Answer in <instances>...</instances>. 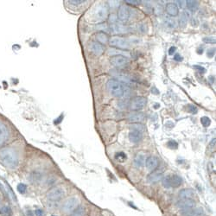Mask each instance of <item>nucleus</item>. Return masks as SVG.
<instances>
[{
    "label": "nucleus",
    "instance_id": "nucleus-23",
    "mask_svg": "<svg viewBox=\"0 0 216 216\" xmlns=\"http://www.w3.org/2000/svg\"><path fill=\"white\" fill-rule=\"evenodd\" d=\"M96 40L97 42H99L100 44H106L109 42V36L107 33L105 32H98L96 35Z\"/></svg>",
    "mask_w": 216,
    "mask_h": 216
},
{
    "label": "nucleus",
    "instance_id": "nucleus-10",
    "mask_svg": "<svg viewBox=\"0 0 216 216\" xmlns=\"http://www.w3.org/2000/svg\"><path fill=\"white\" fill-rule=\"evenodd\" d=\"M129 17H130V10H129V8L126 5H121L118 8V10L117 18H118L122 22H125L126 20H128Z\"/></svg>",
    "mask_w": 216,
    "mask_h": 216
},
{
    "label": "nucleus",
    "instance_id": "nucleus-31",
    "mask_svg": "<svg viewBox=\"0 0 216 216\" xmlns=\"http://www.w3.org/2000/svg\"><path fill=\"white\" fill-rule=\"evenodd\" d=\"M27 189V186L25 185L24 183H19L17 185V191L19 192L20 194H24Z\"/></svg>",
    "mask_w": 216,
    "mask_h": 216
},
{
    "label": "nucleus",
    "instance_id": "nucleus-45",
    "mask_svg": "<svg viewBox=\"0 0 216 216\" xmlns=\"http://www.w3.org/2000/svg\"><path fill=\"white\" fill-rule=\"evenodd\" d=\"M195 68H198L199 70H202V72H205V68H203L202 67H200V66H195Z\"/></svg>",
    "mask_w": 216,
    "mask_h": 216
},
{
    "label": "nucleus",
    "instance_id": "nucleus-36",
    "mask_svg": "<svg viewBox=\"0 0 216 216\" xmlns=\"http://www.w3.org/2000/svg\"><path fill=\"white\" fill-rule=\"evenodd\" d=\"M117 16L115 14H111V15H109V17H108V20H109V22H110V24H115L117 21Z\"/></svg>",
    "mask_w": 216,
    "mask_h": 216
},
{
    "label": "nucleus",
    "instance_id": "nucleus-14",
    "mask_svg": "<svg viewBox=\"0 0 216 216\" xmlns=\"http://www.w3.org/2000/svg\"><path fill=\"white\" fill-rule=\"evenodd\" d=\"M144 118H145V115L143 112H132L128 116V120L133 124L140 123L144 120Z\"/></svg>",
    "mask_w": 216,
    "mask_h": 216
},
{
    "label": "nucleus",
    "instance_id": "nucleus-37",
    "mask_svg": "<svg viewBox=\"0 0 216 216\" xmlns=\"http://www.w3.org/2000/svg\"><path fill=\"white\" fill-rule=\"evenodd\" d=\"M189 111L191 112V113H194V114H195V113H197V112H198V109L197 107H195V106H193V105H189Z\"/></svg>",
    "mask_w": 216,
    "mask_h": 216
},
{
    "label": "nucleus",
    "instance_id": "nucleus-21",
    "mask_svg": "<svg viewBox=\"0 0 216 216\" xmlns=\"http://www.w3.org/2000/svg\"><path fill=\"white\" fill-rule=\"evenodd\" d=\"M134 165L137 167V168H141L144 164H145V157L144 154L139 153V154H137L136 157L134 158Z\"/></svg>",
    "mask_w": 216,
    "mask_h": 216
},
{
    "label": "nucleus",
    "instance_id": "nucleus-5",
    "mask_svg": "<svg viewBox=\"0 0 216 216\" xmlns=\"http://www.w3.org/2000/svg\"><path fill=\"white\" fill-rule=\"evenodd\" d=\"M109 44L112 47H114L119 50H127L129 48V42L125 38L119 36H113L109 39Z\"/></svg>",
    "mask_w": 216,
    "mask_h": 216
},
{
    "label": "nucleus",
    "instance_id": "nucleus-28",
    "mask_svg": "<svg viewBox=\"0 0 216 216\" xmlns=\"http://www.w3.org/2000/svg\"><path fill=\"white\" fill-rule=\"evenodd\" d=\"M200 123L204 127H208L210 125V124H211V120H210V118L208 117L204 116L202 117V118H200Z\"/></svg>",
    "mask_w": 216,
    "mask_h": 216
},
{
    "label": "nucleus",
    "instance_id": "nucleus-48",
    "mask_svg": "<svg viewBox=\"0 0 216 216\" xmlns=\"http://www.w3.org/2000/svg\"><path fill=\"white\" fill-rule=\"evenodd\" d=\"M53 216H55V215H53Z\"/></svg>",
    "mask_w": 216,
    "mask_h": 216
},
{
    "label": "nucleus",
    "instance_id": "nucleus-18",
    "mask_svg": "<svg viewBox=\"0 0 216 216\" xmlns=\"http://www.w3.org/2000/svg\"><path fill=\"white\" fill-rule=\"evenodd\" d=\"M9 137V131L7 127L0 122V145H2L7 140Z\"/></svg>",
    "mask_w": 216,
    "mask_h": 216
},
{
    "label": "nucleus",
    "instance_id": "nucleus-12",
    "mask_svg": "<svg viewBox=\"0 0 216 216\" xmlns=\"http://www.w3.org/2000/svg\"><path fill=\"white\" fill-rule=\"evenodd\" d=\"M163 178V174L160 171H152L147 177V181L150 184H155L161 182Z\"/></svg>",
    "mask_w": 216,
    "mask_h": 216
},
{
    "label": "nucleus",
    "instance_id": "nucleus-13",
    "mask_svg": "<svg viewBox=\"0 0 216 216\" xmlns=\"http://www.w3.org/2000/svg\"><path fill=\"white\" fill-rule=\"evenodd\" d=\"M166 12L170 16V17H175L179 14V8L175 3H168L165 6Z\"/></svg>",
    "mask_w": 216,
    "mask_h": 216
},
{
    "label": "nucleus",
    "instance_id": "nucleus-16",
    "mask_svg": "<svg viewBox=\"0 0 216 216\" xmlns=\"http://www.w3.org/2000/svg\"><path fill=\"white\" fill-rule=\"evenodd\" d=\"M143 138H144L143 133L138 132V131L132 130V131L130 132V133H129V139H130V141L133 143V144H138V143L141 142Z\"/></svg>",
    "mask_w": 216,
    "mask_h": 216
},
{
    "label": "nucleus",
    "instance_id": "nucleus-35",
    "mask_svg": "<svg viewBox=\"0 0 216 216\" xmlns=\"http://www.w3.org/2000/svg\"><path fill=\"white\" fill-rule=\"evenodd\" d=\"M215 48L209 49V50H208V51H207V55H208V57H209V58H213L214 55H215Z\"/></svg>",
    "mask_w": 216,
    "mask_h": 216
},
{
    "label": "nucleus",
    "instance_id": "nucleus-17",
    "mask_svg": "<svg viewBox=\"0 0 216 216\" xmlns=\"http://www.w3.org/2000/svg\"><path fill=\"white\" fill-rule=\"evenodd\" d=\"M90 50L95 55H101L105 51V48L99 42H92L90 44Z\"/></svg>",
    "mask_w": 216,
    "mask_h": 216
},
{
    "label": "nucleus",
    "instance_id": "nucleus-34",
    "mask_svg": "<svg viewBox=\"0 0 216 216\" xmlns=\"http://www.w3.org/2000/svg\"><path fill=\"white\" fill-rule=\"evenodd\" d=\"M68 2L72 5H79V4H82L86 1H84V0H69Z\"/></svg>",
    "mask_w": 216,
    "mask_h": 216
},
{
    "label": "nucleus",
    "instance_id": "nucleus-46",
    "mask_svg": "<svg viewBox=\"0 0 216 216\" xmlns=\"http://www.w3.org/2000/svg\"><path fill=\"white\" fill-rule=\"evenodd\" d=\"M61 116L57 118L58 120H55V122H54V123H55V124H59V123H60V122L61 121Z\"/></svg>",
    "mask_w": 216,
    "mask_h": 216
},
{
    "label": "nucleus",
    "instance_id": "nucleus-11",
    "mask_svg": "<svg viewBox=\"0 0 216 216\" xmlns=\"http://www.w3.org/2000/svg\"><path fill=\"white\" fill-rule=\"evenodd\" d=\"M145 164L149 170L154 171L159 165V160L157 157L150 156L145 159Z\"/></svg>",
    "mask_w": 216,
    "mask_h": 216
},
{
    "label": "nucleus",
    "instance_id": "nucleus-41",
    "mask_svg": "<svg viewBox=\"0 0 216 216\" xmlns=\"http://www.w3.org/2000/svg\"><path fill=\"white\" fill-rule=\"evenodd\" d=\"M177 2V7L179 8H183V4H185V1H176Z\"/></svg>",
    "mask_w": 216,
    "mask_h": 216
},
{
    "label": "nucleus",
    "instance_id": "nucleus-20",
    "mask_svg": "<svg viewBox=\"0 0 216 216\" xmlns=\"http://www.w3.org/2000/svg\"><path fill=\"white\" fill-rule=\"evenodd\" d=\"M195 195V192L192 189H184L179 192V197L181 199H192Z\"/></svg>",
    "mask_w": 216,
    "mask_h": 216
},
{
    "label": "nucleus",
    "instance_id": "nucleus-27",
    "mask_svg": "<svg viewBox=\"0 0 216 216\" xmlns=\"http://www.w3.org/2000/svg\"><path fill=\"white\" fill-rule=\"evenodd\" d=\"M85 215V208L83 207H78L74 211L73 216H84Z\"/></svg>",
    "mask_w": 216,
    "mask_h": 216
},
{
    "label": "nucleus",
    "instance_id": "nucleus-26",
    "mask_svg": "<svg viewBox=\"0 0 216 216\" xmlns=\"http://www.w3.org/2000/svg\"><path fill=\"white\" fill-rule=\"evenodd\" d=\"M126 158H127V157L124 152H118L115 155V159L119 163H124L126 160Z\"/></svg>",
    "mask_w": 216,
    "mask_h": 216
},
{
    "label": "nucleus",
    "instance_id": "nucleus-25",
    "mask_svg": "<svg viewBox=\"0 0 216 216\" xmlns=\"http://www.w3.org/2000/svg\"><path fill=\"white\" fill-rule=\"evenodd\" d=\"M131 129L134 130V131H138V132H140L142 133L145 131L144 126L141 125V124H139V123H136V124H133V125H131Z\"/></svg>",
    "mask_w": 216,
    "mask_h": 216
},
{
    "label": "nucleus",
    "instance_id": "nucleus-40",
    "mask_svg": "<svg viewBox=\"0 0 216 216\" xmlns=\"http://www.w3.org/2000/svg\"><path fill=\"white\" fill-rule=\"evenodd\" d=\"M174 60L175 61H183V57H182L181 55L176 54V55L174 56Z\"/></svg>",
    "mask_w": 216,
    "mask_h": 216
},
{
    "label": "nucleus",
    "instance_id": "nucleus-38",
    "mask_svg": "<svg viewBox=\"0 0 216 216\" xmlns=\"http://www.w3.org/2000/svg\"><path fill=\"white\" fill-rule=\"evenodd\" d=\"M127 4H132V5H136V4H138L141 1H138V0H126L125 1Z\"/></svg>",
    "mask_w": 216,
    "mask_h": 216
},
{
    "label": "nucleus",
    "instance_id": "nucleus-22",
    "mask_svg": "<svg viewBox=\"0 0 216 216\" xmlns=\"http://www.w3.org/2000/svg\"><path fill=\"white\" fill-rule=\"evenodd\" d=\"M164 26L168 28L169 30H174L177 27L176 21L175 20L173 17H165L164 21H163Z\"/></svg>",
    "mask_w": 216,
    "mask_h": 216
},
{
    "label": "nucleus",
    "instance_id": "nucleus-7",
    "mask_svg": "<svg viewBox=\"0 0 216 216\" xmlns=\"http://www.w3.org/2000/svg\"><path fill=\"white\" fill-rule=\"evenodd\" d=\"M79 207V200L76 197H70L67 200L62 206V210L65 213H72Z\"/></svg>",
    "mask_w": 216,
    "mask_h": 216
},
{
    "label": "nucleus",
    "instance_id": "nucleus-9",
    "mask_svg": "<svg viewBox=\"0 0 216 216\" xmlns=\"http://www.w3.org/2000/svg\"><path fill=\"white\" fill-rule=\"evenodd\" d=\"M128 61H129L128 58L125 57V55H114V56L111 57V59H110V63H111L112 66L119 67L125 66V64L128 62Z\"/></svg>",
    "mask_w": 216,
    "mask_h": 216
},
{
    "label": "nucleus",
    "instance_id": "nucleus-43",
    "mask_svg": "<svg viewBox=\"0 0 216 216\" xmlns=\"http://www.w3.org/2000/svg\"><path fill=\"white\" fill-rule=\"evenodd\" d=\"M210 146H211V148H214V147H215V138L212 139V142L210 143Z\"/></svg>",
    "mask_w": 216,
    "mask_h": 216
},
{
    "label": "nucleus",
    "instance_id": "nucleus-47",
    "mask_svg": "<svg viewBox=\"0 0 216 216\" xmlns=\"http://www.w3.org/2000/svg\"><path fill=\"white\" fill-rule=\"evenodd\" d=\"M0 202H1V200H0Z\"/></svg>",
    "mask_w": 216,
    "mask_h": 216
},
{
    "label": "nucleus",
    "instance_id": "nucleus-33",
    "mask_svg": "<svg viewBox=\"0 0 216 216\" xmlns=\"http://www.w3.org/2000/svg\"><path fill=\"white\" fill-rule=\"evenodd\" d=\"M167 145L170 149H177V147H178V144L175 140H169L167 143Z\"/></svg>",
    "mask_w": 216,
    "mask_h": 216
},
{
    "label": "nucleus",
    "instance_id": "nucleus-15",
    "mask_svg": "<svg viewBox=\"0 0 216 216\" xmlns=\"http://www.w3.org/2000/svg\"><path fill=\"white\" fill-rule=\"evenodd\" d=\"M195 203L193 199H182L177 202V206L184 210L191 209L195 207Z\"/></svg>",
    "mask_w": 216,
    "mask_h": 216
},
{
    "label": "nucleus",
    "instance_id": "nucleus-42",
    "mask_svg": "<svg viewBox=\"0 0 216 216\" xmlns=\"http://www.w3.org/2000/svg\"><path fill=\"white\" fill-rule=\"evenodd\" d=\"M176 51V47H171L170 49H169V54L170 55H172L173 54H174L175 52Z\"/></svg>",
    "mask_w": 216,
    "mask_h": 216
},
{
    "label": "nucleus",
    "instance_id": "nucleus-39",
    "mask_svg": "<svg viewBox=\"0 0 216 216\" xmlns=\"http://www.w3.org/2000/svg\"><path fill=\"white\" fill-rule=\"evenodd\" d=\"M35 213H36V216H43L44 215V213H43V211L41 210V209H36V211H35Z\"/></svg>",
    "mask_w": 216,
    "mask_h": 216
},
{
    "label": "nucleus",
    "instance_id": "nucleus-24",
    "mask_svg": "<svg viewBox=\"0 0 216 216\" xmlns=\"http://www.w3.org/2000/svg\"><path fill=\"white\" fill-rule=\"evenodd\" d=\"M185 5L189 10L195 11L199 7V2L194 1V0H187V1H185Z\"/></svg>",
    "mask_w": 216,
    "mask_h": 216
},
{
    "label": "nucleus",
    "instance_id": "nucleus-29",
    "mask_svg": "<svg viewBox=\"0 0 216 216\" xmlns=\"http://www.w3.org/2000/svg\"><path fill=\"white\" fill-rule=\"evenodd\" d=\"M6 187H7V189H6V190H7V195H10V196L12 198L13 200H15V201H17V197H16V195H15V193L12 191V189H11V188L10 187V185H9L8 183H6Z\"/></svg>",
    "mask_w": 216,
    "mask_h": 216
},
{
    "label": "nucleus",
    "instance_id": "nucleus-4",
    "mask_svg": "<svg viewBox=\"0 0 216 216\" xmlns=\"http://www.w3.org/2000/svg\"><path fill=\"white\" fill-rule=\"evenodd\" d=\"M108 14V7L107 4H98L92 11V16L95 20L97 21H102L105 19Z\"/></svg>",
    "mask_w": 216,
    "mask_h": 216
},
{
    "label": "nucleus",
    "instance_id": "nucleus-3",
    "mask_svg": "<svg viewBox=\"0 0 216 216\" xmlns=\"http://www.w3.org/2000/svg\"><path fill=\"white\" fill-rule=\"evenodd\" d=\"M162 181H163V185L167 189H169V188H178L183 183L182 177L177 175H167L166 177L163 178Z\"/></svg>",
    "mask_w": 216,
    "mask_h": 216
},
{
    "label": "nucleus",
    "instance_id": "nucleus-30",
    "mask_svg": "<svg viewBox=\"0 0 216 216\" xmlns=\"http://www.w3.org/2000/svg\"><path fill=\"white\" fill-rule=\"evenodd\" d=\"M0 215L9 216L11 215V210L9 207H3L0 209Z\"/></svg>",
    "mask_w": 216,
    "mask_h": 216
},
{
    "label": "nucleus",
    "instance_id": "nucleus-19",
    "mask_svg": "<svg viewBox=\"0 0 216 216\" xmlns=\"http://www.w3.org/2000/svg\"><path fill=\"white\" fill-rule=\"evenodd\" d=\"M190 17H191V14H190L189 10L183 11V13L180 15V17H179V25L181 27H185L188 24V21L190 19Z\"/></svg>",
    "mask_w": 216,
    "mask_h": 216
},
{
    "label": "nucleus",
    "instance_id": "nucleus-8",
    "mask_svg": "<svg viewBox=\"0 0 216 216\" xmlns=\"http://www.w3.org/2000/svg\"><path fill=\"white\" fill-rule=\"evenodd\" d=\"M147 103V100H146V98L144 97H142V96H139V97H136L135 99H133L131 102V105H130V107L131 109L134 111V112H138L142 110L143 108L145 107Z\"/></svg>",
    "mask_w": 216,
    "mask_h": 216
},
{
    "label": "nucleus",
    "instance_id": "nucleus-6",
    "mask_svg": "<svg viewBox=\"0 0 216 216\" xmlns=\"http://www.w3.org/2000/svg\"><path fill=\"white\" fill-rule=\"evenodd\" d=\"M65 195V191L61 187H55L51 189L50 191L47 194V197L50 200L52 201H57L61 200Z\"/></svg>",
    "mask_w": 216,
    "mask_h": 216
},
{
    "label": "nucleus",
    "instance_id": "nucleus-32",
    "mask_svg": "<svg viewBox=\"0 0 216 216\" xmlns=\"http://www.w3.org/2000/svg\"><path fill=\"white\" fill-rule=\"evenodd\" d=\"M202 41L205 42V43H210V44H214V43H215L216 42L215 38L213 37V36H207V37H204V38L202 39Z\"/></svg>",
    "mask_w": 216,
    "mask_h": 216
},
{
    "label": "nucleus",
    "instance_id": "nucleus-2",
    "mask_svg": "<svg viewBox=\"0 0 216 216\" xmlns=\"http://www.w3.org/2000/svg\"><path fill=\"white\" fill-rule=\"evenodd\" d=\"M107 88L109 93L116 98H120L125 94L123 84L117 79H110L107 82Z\"/></svg>",
    "mask_w": 216,
    "mask_h": 216
},
{
    "label": "nucleus",
    "instance_id": "nucleus-1",
    "mask_svg": "<svg viewBox=\"0 0 216 216\" xmlns=\"http://www.w3.org/2000/svg\"><path fill=\"white\" fill-rule=\"evenodd\" d=\"M0 161L9 169H15L18 165V156L13 149L4 148L0 150Z\"/></svg>",
    "mask_w": 216,
    "mask_h": 216
},
{
    "label": "nucleus",
    "instance_id": "nucleus-44",
    "mask_svg": "<svg viewBox=\"0 0 216 216\" xmlns=\"http://www.w3.org/2000/svg\"><path fill=\"white\" fill-rule=\"evenodd\" d=\"M0 190L3 192V193H5V189H4V187L1 183H0Z\"/></svg>",
    "mask_w": 216,
    "mask_h": 216
}]
</instances>
